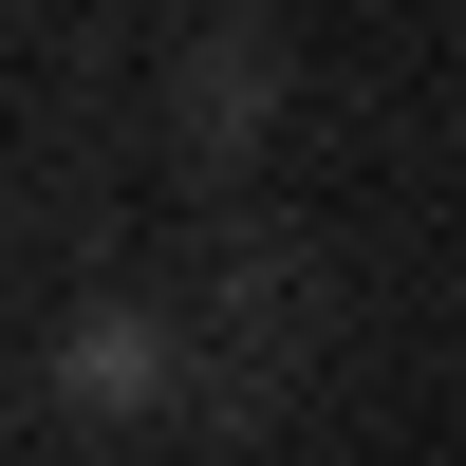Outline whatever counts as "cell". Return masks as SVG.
<instances>
[{
  "label": "cell",
  "instance_id": "2",
  "mask_svg": "<svg viewBox=\"0 0 466 466\" xmlns=\"http://www.w3.org/2000/svg\"><path fill=\"white\" fill-rule=\"evenodd\" d=\"M261 94H280V56H261V37H206V131H243Z\"/></svg>",
  "mask_w": 466,
  "mask_h": 466
},
{
  "label": "cell",
  "instance_id": "1",
  "mask_svg": "<svg viewBox=\"0 0 466 466\" xmlns=\"http://www.w3.org/2000/svg\"><path fill=\"white\" fill-rule=\"evenodd\" d=\"M56 392H75V410H149V392H168V318H131V299H94V318L56 336Z\"/></svg>",
  "mask_w": 466,
  "mask_h": 466
}]
</instances>
